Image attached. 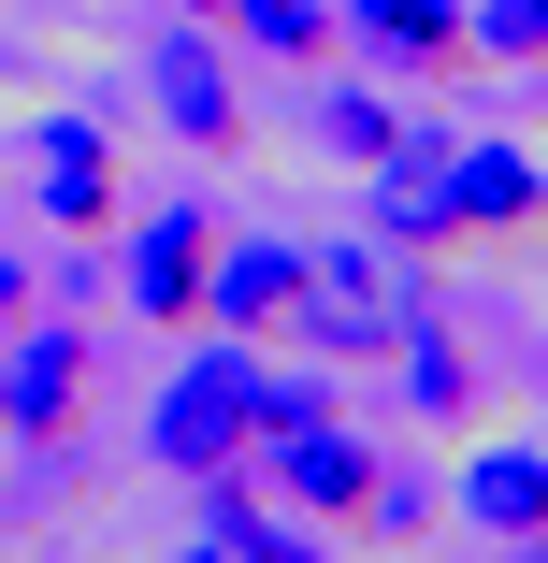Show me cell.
I'll return each mask as SVG.
<instances>
[{
	"label": "cell",
	"instance_id": "1",
	"mask_svg": "<svg viewBox=\"0 0 548 563\" xmlns=\"http://www.w3.org/2000/svg\"><path fill=\"white\" fill-rule=\"evenodd\" d=\"M418 318H433V275H418L404 246H376V232L303 246V303H289V347H303V362H390Z\"/></svg>",
	"mask_w": 548,
	"mask_h": 563
},
{
	"label": "cell",
	"instance_id": "2",
	"mask_svg": "<svg viewBox=\"0 0 548 563\" xmlns=\"http://www.w3.org/2000/svg\"><path fill=\"white\" fill-rule=\"evenodd\" d=\"M260 405H275V347H246V332H216V347H188L145 405V463L159 477H232L260 448Z\"/></svg>",
	"mask_w": 548,
	"mask_h": 563
},
{
	"label": "cell",
	"instance_id": "3",
	"mask_svg": "<svg viewBox=\"0 0 548 563\" xmlns=\"http://www.w3.org/2000/svg\"><path fill=\"white\" fill-rule=\"evenodd\" d=\"M246 477H260L275 506H303V520H333V534H347V506H361V477H376V433H361L333 390H317V376H289V362H275V405H260Z\"/></svg>",
	"mask_w": 548,
	"mask_h": 563
},
{
	"label": "cell",
	"instance_id": "4",
	"mask_svg": "<svg viewBox=\"0 0 548 563\" xmlns=\"http://www.w3.org/2000/svg\"><path fill=\"white\" fill-rule=\"evenodd\" d=\"M87 362H101V332H72V303H58V318L30 303L15 332H0V433H15V448H72Z\"/></svg>",
	"mask_w": 548,
	"mask_h": 563
},
{
	"label": "cell",
	"instance_id": "5",
	"mask_svg": "<svg viewBox=\"0 0 548 563\" xmlns=\"http://www.w3.org/2000/svg\"><path fill=\"white\" fill-rule=\"evenodd\" d=\"M202 275H216V202H145L116 232V303L145 332H202Z\"/></svg>",
	"mask_w": 548,
	"mask_h": 563
},
{
	"label": "cell",
	"instance_id": "6",
	"mask_svg": "<svg viewBox=\"0 0 548 563\" xmlns=\"http://www.w3.org/2000/svg\"><path fill=\"white\" fill-rule=\"evenodd\" d=\"M448 117H404L390 131V159H361V232L376 246H404V261H448Z\"/></svg>",
	"mask_w": 548,
	"mask_h": 563
},
{
	"label": "cell",
	"instance_id": "7",
	"mask_svg": "<svg viewBox=\"0 0 548 563\" xmlns=\"http://www.w3.org/2000/svg\"><path fill=\"white\" fill-rule=\"evenodd\" d=\"M145 101H159V131H174V145H216V159H232V145H246V87H232V30L174 15V30L145 44Z\"/></svg>",
	"mask_w": 548,
	"mask_h": 563
},
{
	"label": "cell",
	"instance_id": "8",
	"mask_svg": "<svg viewBox=\"0 0 548 563\" xmlns=\"http://www.w3.org/2000/svg\"><path fill=\"white\" fill-rule=\"evenodd\" d=\"M534 217H548V159L462 131V145H448V246H519Z\"/></svg>",
	"mask_w": 548,
	"mask_h": 563
},
{
	"label": "cell",
	"instance_id": "9",
	"mask_svg": "<svg viewBox=\"0 0 548 563\" xmlns=\"http://www.w3.org/2000/svg\"><path fill=\"white\" fill-rule=\"evenodd\" d=\"M303 303V232H216V275H202V332H246L275 347Z\"/></svg>",
	"mask_w": 548,
	"mask_h": 563
},
{
	"label": "cell",
	"instance_id": "10",
	"mask_svg": "<svg viewBox=\"0 0 548 563\" xmlns=\"http://www.w3.org/2000/svg\"><path fill=\"white\" fill-rule=\"evenodd\" d=\"M333 30L390 73V87H448L477 44H462V0H333Z\"/></svg>",
	"mask_w": 548,
	"mask_h": 563
},
{
	"label": "cell",
	"instance_id": "11",
	"mask_svg": "<svg viewBox=\"0 0 548 563\" xmlns=\"http://www.w3.org/2000/svg\"><path fill=\"white\" fill-rule=\"evenodd\" d=\"M30 159H44V217H58L72 246L116 232V131H101V117H72V101H58V117L30 131Z\"/></svg>",
	"mask_w": 548,
	"mask_h": 563
},
{
	"label": "cell",
	"instance_id": "12",
	"mask_svg": "<svg viewBox=\"0 0 548 563\" xmlns=\"http://www.w3.org/2000/svg\"><path fill=\"white\" fill-rule=\"evenodd\" d=\"M448 520H462V534H491V549H519V534H548V448H534V433H505V448H477V463L448 477Z\"/></svg>",
	"mask_w": 548,
	"mask_h": 563
},
{
	"label": "cell",
	"instance_id": "13",
	"mask_svg": "<svg viewBox=\"0 0 548 563\" xmlns=\"http://www.w3.org/2000/svg\"><path fill=\"white\" fill-rule=\"evenodd\" d=\"M390 390H404V419H433V433H462L491 376H477V347H448V318H418L404 347H390Z\"/></svg>",
	"mask_w": 548,
	"mask_h": 563
},
{
	"label": "cell",
	"instance_id": "14",
	"mask_svg": "<svg viewBox=\"0 0 548 563\" xmlns=\"http://www.w3.org/2000/svg\"><path fill=\"white\" fill-rule=\"evenodd\" d=\"M433 520H448V492H433V463H390V448H376V477H361L347 534H361V549H418Z\"/></svg>",
	"mask_w": 548,
	"mask_h": 563
},
{
	"label": "cell",
	"instance_id": "15",
	"mask_svg": "<svg viewBox=\"0 0 548 563\" xmlns=\"http://www.w3.org/2000/svg\"><path fill=\"white\" fill-rule=\"evenodd\" d=\"M232 44L246 58H289V73H333V0H232Z\"/></svg>",
	"mask_w": 548,
	"mask_h": 563
},
{
	"label": "cell",
	"instance_id": "16",
	"mask_svg": "<svg viewBox=\"0 0 548 563\" xmlns=\"http://www.w3.org/2000/svg\"><path fill=\"white\" fill-rule=\"evenodd\" d=\"M303 131H317V159H347V174H361V159H390L404 101H390V87H361V73H333V87H317V117H303Z\"/></svg>",
	"mask_w": 548,
	"mask_h": 563
},
{
	"label": "cell",
	"instance_id": "17",
	"mask_svg": "<svg viewBox=\"0 0 548 563\" xmlns=\"http://www.w3.org/2000/svg\"><path fill=\"white\" fill-rule=\"evenodd\" d=\"M462 44L477 58H548V0H462Z\"/></svg>",
	"mask_w": 548,
	"mask_h": 563
},
{
	"label": "cell",
	"instance_id": "18",
	"mask_svg": "<svg viewBox=\"0 0 548 563\" xmlns=\"http://www.w3.org/2000/svg\"><path fill=\"white\" fill-rule=\"evenodd\" d=\"M30 303H44V275H30V261H0V332H15Z\"/></svg>",
	"mask_w": 548,
	"mask_h": 563
},
{
	"label": "cell",
	"instance_id": "19",
	"mask_svg": "<svg viewBox=\"0 0 548 563\" xmlns=\"http://www.w3.org/2000/svg\"><path fill=\"white\" fill-rule=\"evenodd\" d=\"M174 563H246V549H232V534H188V549H174Z\"/></svg>",
	"mask_w": 548,
	"mask_h": 563
},
{
	"label": "cell",
	"instance_id": "20",
	"mask_svg": "<svg viewBox=\"0 0 548 563\" xmlns=\"http://www.w3.org/2000/svg\"><path fill=\"white\" fill-rule=\"evenodd\" d=\"M174 15H202V30H232V0H174Z\"/></svg>",
	"mask_w": 548,
	"mask_h": 563
},
{
	"label": "cell",
	"instance_id": "21",
	"mask_svg": "<svg viewBox=\"0 0 548 563\" xmlns=\"http://www.w3.org/2000/svg\"><path fill=\"white\" fill-rule=\"evenodd\" d=\"M505 563H548V534H519V549H505Z\"/></svg>",
	"mask_w": 548,
	"mask_h": 563
},
{
	"label": "cell",
	"instance_id": "22",
	"mask_svg": "<svg viewBox=\"0 0 548 563\" xmlns=\"http://www.w3.org/2000/svg\"><path fill=\"white\" fill-rule=\"evenodd\" d=\"M534 232H548V217H534Z\"/></svg>",
	"mask_w": 548,
	"mask_h": 563
}]
</instances>
